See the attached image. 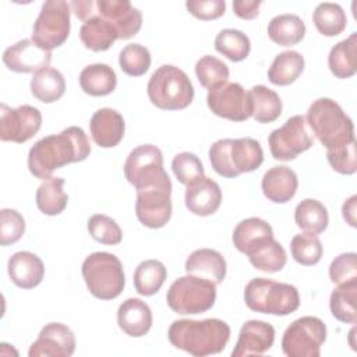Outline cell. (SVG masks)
Listing matches in <instances>:
<instances>
[{
  "mask_svg": "<svg viewBox=\"0 0 357 357\" xmlns=\"http://www.w3.org/2000/svg\"><path fill=\"white\" fill-rule=\"evenodd\" d=\"M91 153L89 139L81 127L71 126L59 134L47 135L29 149V172L40 180H49L54 170L85 160Z\"/></svg>",
  "mask_w": 357,
  "mask_h": 357,
  "instance_id": "obj_1",
  "label": "cell"
},
{
  "mask_svg": "<svg viewBox=\"0 0 357 357\" xmlns=\"http://www.w3.org/2000/svg\"><path fill=\"white\" fill-rule=\"evenodd\" d=\"M167 337L176 349L205 357L225 350L230 339V326L218 318L177 319L170 325Z\"/></svg>",
  "mask_w": 357,
  "mask_h": 357,
  "instance_id": "obj_2",
  "label": "cell"
},
{
  "mask_svg": "<svg viewBox=\"0 0 357 357\" xmlns=\"http://www.w3.org/2000/svg\"><path fill=\"white\" fill-rule=\"evenodd\" d=\"M305 121L326 151H333L356 141L351 119L339 103L329 98L314 100L308 107Z\"/></svg>",
  "mask_w": 357,
  "mask_h": 357,
  "instance_id": "obj_3",
  "label": "cell"
},
{
  "mask_svg": "<svg viewBox=\"0 0 357 357\" xmlns=\"http://www.w3.org/2000/svg\"><path fill=\"white\" fill-rule=\"evenodd\" d=\"M212 169L227 178L257 170L264 162L261 144L254 138H223L209 148Z\"/></svg>",
  "mask_w": 357,
  "mask_h": 357,
  "instance_id": "obj_4",
  "label": "cell"
},
{
  "mask_svg": "<svg viewBox=\"0 0 357 357\" xmlns=\"http://www.w3.org/2000/svg\"><path fill=\"white\" fill-rule=\"evenodd\" d=\"M244 301L255 312L283 317L298 308L300 294L293 284L255 278L245 284Z\"/></svg>",
  "mask_w": 357,
  "mask_h": 357,
  "instance_id": "obj_5",
  "label": "cell"
},
{
  "mask_svg": "<svg viewBox=\"0 0 357 357\" xmlns=\"http://www.w3.org/2000/svg\"><path fill=\"white\" fill-rule=\"evenodd\" d=\"M148 98L162 110H181L194 99V86L188 75L176 66L163 64L151 75Z\"/></svg>",
  "mask_w": 357,
  "mask_h": 357,
  "instance_id": "obj_6",
  "label": "cell"
},
{
  "mask_svg": "<svg viewBox=\"0 0 357 357\" xmlns=\"http://www.w3.org/2000/svg\"><path fill=\"white\" fill-rule=\"evenodd\" d=\"M81 271L89 293L96 298L113 300L124 289L123 265L114 254L93 252L84 259Z\"/></svg>",
  "mask_w": 357,
  "mask_h": 357,
  "instance_id": "obj_7",
  "label": "cell"
},
{
  "mask_svg": "<svg viewBox=\"0 0 357 357\" xmlns=\"http://www.w3.org/2000/svg\"><path fill=\"white\" fill-rule=\"evenodd\" d=\"M216 300V284L208 279L190 275L176 279L166 294L167 305L177 314H201L211 310Z\"/></svg>",
  "mask_w": 357,
  "mask_h": 357,
  "instance_id": "obj_8",
  "label": "cell"
},
{
  "mask_svg": "<svg viewBox=\"0 0 357 357\" xmlns=\"http://www.w3.org/2000/svg\"><path fill=\"white\" fill-rule=\"evenodd\" d=\"M135 215L149 227H163L172 218V181L165 173L158 181L137 190Z\"/></svg>",
  "mask_w": 357,
  "mask_h": 357,
  "instance_id": "obj_9",
  "label": "cell"
},
{
  "mask_svg": "<svg viewBox=\"0 0 357 357\" xmlns=\"http://www.w3.org/2000/svg\"><path fill=\"white\" fill-rule=\"evenodd\" d=\"M70 3L64 0H47L33 22L32 40L50 50L61 46L70 35Z\"/></svg>",
  "mask_w": 357,
  "mask_h": 357,
  "instance_id": "obj_10",
  "label": "cell"
},
{
  "mask_svg": "<svg viewBox=\"0 0 357 357\" xmlns=\"http://www.w3.org/2000/svg\"><path fill=\"white\" fill-rule=\"evenodd\" d=\"M326 340V326L318 317L305 315L293 321L282 337V350L289 357H319Z\"/></svg>",
  "mask_w": 357,
  "mask_h": 357,
  "instance_id": "obj_11",
  "label": "cell"
},
{
  "mask_svg": "<svg viewBox=\"0 0 357 357\" xmlns=\"http://www.w3.org/2000/svg\"><path fill=\"white\" fill-rule=\"evenodd\" d=\"M268 144L273 159L289 162L310 149L314 141L307 130L305 117L296 114L269 134Z\"/></svg>",
  "mask_w": 357,
  "mask_h": 357,
  "instance_id": "obj_12",
  "label": "cell"
},
{
  "mask_svg": "<svg viewBox=\"0 0 357 357\" xmlns=\"http://www.w3.org/2000/svg\"><path fill=\"white\" fill-rule=\"evenodd\" d=\"M165 173L162 151L152 144L134 148L124 163V176L135 190L158 181Z\"/></svg>",
  "mask_w": 357,
  "mask_h": 357,
  "instance_id": "obj_13",
  "label": "cell"
},
{
  "mask_svg": "<svg viewBox=\"0 0 357 357\" xmlns=\"http://www.w3.org/2000/svg\"><path fill=\"white\" fill-rule=\"evenodd\" d=\"M206 103L212 113L230 121H245L252 114L248 92L238 82H225L209 89Z\"/></svg>",
  "mask_w": 357,
  "mask_h": 357,
  "instance_id": "obj_14",
  "label": "cell"
},
{
  "mask_svg": "<svg viewBox=\"0 0 357 357\" xmlns=\"http://www.w3.org/2000/svg\"><path fill=\"white\" fill-rule=\"evenodd\" d=\"M42 126L40 112L31 106L22 105L15 109L0 105V139L22 144L31 139Z\"/></svg>",
  "mask_w": 357,
  "mask_h": 357,
  "instance_id": "obj_15",
  "label": "cell"
},
{
  "mask_svg": "<svg viewBox=\"0 0 357 357\" xmlns=\"http://www.w3.org/2000/svg\"><path fill=\"white\" fill-rule=\"evenodd\" d=\"M75 350L73 331L60 322L45 325L28 350L29 357H70Z\"/></svg>",
  "mask_w": 357,
  "mask_h": 357,
  "instance_id": "obj_16",
  "label": "cell"
},
{
  "mask_svg": "<svg viewBox=\"0 0 357 357\" xmlns=\"http://www.w3.org/2000/svg\"><path fill=\"white\" fill-rule=\"evenodd\" d=\"M52 52L40 47L32 39H22L8 46L3 53V63L14 73H38L49 66Z\"/></svg>",
  "mask_w": 357,
  "mask_h": 357,
  "instance_id": "obj_17",
  "label": "cell"
},
{
  "mask_svg": "<svg viewBox=\"0 0 357 357\" xmlns=\"http://www.w3.org/2000/svg\"><path fill=\"white\" fill-rule=\"evenodd\" d=\"M96 8L117 31L119 39H130L142 26V13L128 0H98Z\"/></svg>",
  "mask_w": 357,
  "mask_h": 357,
  "instance_id": "obj_18",
  "label": "cell"
},
{
  "mask_svg": "<svg viewBox=\"0 0 357 357\" xmlns=\"http://www.w3.org/2000/svg\"><path fill=\"white\" fill-rule=\"evenodd\" d=\"M275 342V328L258 319H250L243 324L236 347L231 351L233 357L259 356L268 351Z\"/></svg>",
  "mask_w": 357,
  "mask_h": 357,
  "instance_id": "obj_19",
  "label": "cell"
},
{
  "mask_svg": "<svg viewBox=\"0 0 357 357\" xmlns=\"http://www.w3.org/2000/svg\"><path fill=\"white\" fill-rule=\"evenodd\" d=\"M185 206L198 216L213 215L222 204V190L211 177L202 176L185 188Z\"/></svg>",
  "mask_w": 357,
  "mask_h": 357,
  "instance_id": "obj_20",
  "label": "cell"
},
{
  "mask_svg": "<svg viewBox=\"0 0 357 357\" xmlns=\"http://www.w3.org/2000/svg\"><path fill=\"white\" fill-rule=\"evenodd\" d=\"M89 130L96 145L100 148H113L123 139L126 124L123 116L117 110L102 107L92 114Z\"/></svg>",
  "mask_w": 357,
  "mask_h": 357,
  "instance_id": "obj_21",
  "label": "cell"
},
{
  "mask_svg": "<svg viewBox=\"0 0 357 357\" xmlns=\"http://www.w3.org/2000/svg\"><path fill=\"white\" fill-rule=\"evenodd\" d=\"M11 282L21 289L36 287L45 276V265L42 259L29 251H18L13 254L7 264Z\"/></svg>",
  "mask_w": 357,
  "mask_h": 357,
  "instance_id": "obj_22",
  "label": "cell"
},
{
  "mask_svg": "<svg viewBox=\"0 0 357 357\" xmlns=\"http://www.w3.org/2000/svg\"><path fill=\"white\" fill-rule=\"evenodd\" d=\"M119 328L131 337H141L152 326V311L149 305L139 298H127L117 310Z\"/></svg>",
  "mask_w": 357,
  "mask_h": 357,
  "instance_id": "obj_23",
  "label": "cell"
},
{
  "mask_svg": "<svg viewBox=\"0 0 357 357\" xmlns=\"http://www.w3.org/2000/svg\"><path fill=\"white\" fill-rule=\"evenodd\" d=\"M297 187V174L287 166L271 167L265 172L261 181L264 195L275 204H284L290 201L296 195Z\"/></svg>",
  "mask_w": 357,
  "mask_h": 357,
  "instance_id": "obj_24",
  "label": "cell"
},
{
  "mask_svg": "<svg viewBox=\"0 0 357 357\" xmlns=\"http://www.w3.org/2000/svg\"><path fill=\"white\" fill-rule=\"evenodd\" d=\"M226 261L223 255L212 248L192 251L185 261V272L220 284L226 278Z\"/></svg>",
  "mask_w": 357,
  "mask_h": 357,
  "instance_id": "obj_25",
  "label": "cell"
},
{
  "mask_svg": "<svg viewBox=\"0 0 357 357\" xmlns=\"http://www.w3.org/2000/svg\"><path fill=\"white\" fill-rule=\"evenodd\" d=\"M79 39L86 49L105 52L119 39V33L106 18L98 14L84 21L79 28Z\"/></svg>",
  "mask_w": 357,
  "mask_h": 357,
  "instance_id": "obj_26",
  "label": "cell"
},
{
  "mask_svg": "<svg viewBox=\"0 0 357 357\" xmlns=\"http://www.w3.org/2000/svg\"><path fill=\"white\" fill-rule=\"evenodd\" d=\"M245 255L255 269L268 273L282 271L287 262L286 250L273 237L265 238L252 247Z\"/></svg>",
  "mask_w": 357,
  "mask_h": 357,
  "instance_id": "obj_27",
  "label": "cell"
},
{
  "mask_svg": "<svg viewBox=\"0 0 357 357\" xmlns=\"http://www.w3.org/2000/svg\"><path fill=\"white\" fill-rule=\"evenodd\" d=\"M79 85L91 96H106L116 89L117 77L110 66L95 63L79 73Z\"/></svg>",
  "mask_w": 357,
  "mask_h": 357,
  "instance_id": "obj_28",
  "label": "cell"
},
{
  "mask_svg": "<svg viewBox=\"0 0 357 357\" xmlns=\"http://www.w3.org/2000/svg\"><path fill=\"white\" fill-rule=\"evenodd\" d=\"M331 73L340 79L350 78L357 73V33L353 32L344 40L336 43L328 56Z\"/></svg>",
  "mask_w": 357,
  "mask_h": 357,
  "instance_id": "obj_29",
  "label": "cell"
},
{
  "mask_svg": "<svg viewBox=\"0 0 357 357\" xmlns=\"http://www.w3.org/2000/svg\"><path fill=\"white\" fill-rule=\"evenodd\" d=\"M268 237H273V230L268 222L261 218H247L237 223L231 240L240 252L247 254L252 247Z\"/></svg>",
  "mask_w": 357,
  "mask_h": 357,
  "instance_id": "obj_30",
  "label": "cell"
},
{
  "mask_svg": "<svg viewBox=\"0 0 357 357\" xmlns=\"http://www.w3.org/2000/svg\"><path fill=\"white\" fill-rule=\"evenodd\" d=\"M304 64L305 61L301 53L296 50H284L273 59L268 70V78L273 85H290L301 75Z\"/></svg>",
  "mask_w": 357,
  "mask_h": 357,
  "instance_id": "obj_31",
  "label": "cell"
},
{
  "mask_svg": "<svg viewBox=\"0 0 357 357\" xmlns=\"http://www.w3.org/2000/svg\"><path fill=\"white\" fill-rule=\"evenodd\" d=\"M268 35L279 46H293L303 40L305 25L296 14H280L269 21Z\"/></svg>",
  "mask_w": 357,
  "mask_h": 357,
  "instance_id": "obj_32",
  "label": "cell"
},
{
  "mask_svg": "<svg viewBox=\"0 0 357 357\" xmlns=\"http://www.w3.org/2000/svg\"><path fill=\"white\" fill-rule=\"evenodd\" d=\"M66 91V81L63 74L52 67H46L33 74L31 79V92L32 95L43 102L53 103L59 100Z\"/></svg>",
  "mask_w": 357,
  "mask_h": 357,
  "instance_id": "obj_33",
  "label": "cell"
},
{
  "mask_svg": "<svg viewBox=\"0 0 357 357\" xmlns=\"http://www.w3.org/2000/svg\"><path fill=\"white\" fill-rule=\"evenodd\" d=\"M252 107V117L258 123H272L282 114L279 95L265 85H255L248 91Z\"/></svg>",
  "mask_w": 357,
  "mask_h": 357,
  "instance_id": "obj_34",
  "label": "cell"
},
{
  "mask_svg": "<svg viewBox=\"0 0 357 357\" xmlns=\"http://www.w3.org/2000/svg\"><path fill=\"white\" fill-rule=\"evenodd\" d=\"M296 225L305 233L319 234L329 223V215L322 202L314 198H305L297 204L294 211Z\"/></svg>",
  "mask_w": 357,
  "mask_h": 357,
  "instance_id": "obj_35",
  "label": "cell"
},
{
  "mask_svg": "<svg viewBox=\"0 0 357 357\" xmlns=\"http://www.w3.org/2000/svg\"><path fill=\"white\" fill-rule=\"evenodd\" d=\"M64 178L50 177L45 180L36 190V206L38 209L49 216L61 213L68 202V195L63 190Z\"/></svg>",
  "mask_w": 357,
  "mask_h": 357,
  "instance_id": "obj_36",
  "label": "cell"
},
{
  "mask_svg": "<svg viewBox=\"0 0 357 357\" xmlns=\"http://www.w3.org/2000/svg\"><path fill=\"white\" fill-rule=\"evenodd\" d=\"M357 280H351L343 284H337V287L331 293L329 308L332 315L344 324H356L357 322Z\"/></svg>",
  "mask_w": 357,
  "mask_h": 357,
  "instance_id": "obj_37",
  "label": "cell"
},
{
  "mask_svg": "<svg viewBox=\"0 0 357 357\" xmlns=\"http://www.w3.org/2000/svg\"><path fill=\"white\" fill-rule=\"evenodd\" d=\"M167 276L165 265L158 259L142 261L134 272V287L141 296H153L159 291Z\"/></svg>",
  "mask_w": 357,
  "mask_h": 357,
  "instance_id": "obj_38",
  "label": "cell"
},
{
  "mask_svg": "<svg viewBox=\"0 0 357 357\" xmlns=\"http://www.w3.org/2000/svg\"><path fill=\"white\" fill-rule=\"evenodd\" d=\"M312 22L319 33L325 36H337L347 25V17L343 8L336 3H319L312 13Z\"/></svg>",
  "mask_w": 357,
  "mask_h": 357,
  "instance_id": "obj_39",
  "label": "cell"
},
{
  "mask_svg": "<svg viewBox=\"0 0 357 357\" xmlns=\"http://www.w3.org/2000/svg\"><path fill=\"white\" fill-rule=\"evenodd\" d=\"M215 49L229 60L237 63L247 59L251 50V42L244 32L227 28L216 35Z\"/></svg>",
  "mask_w": 357,
  "mask_h": 357,
  "instance_id": "obj_40",
  "label": "cell"
},
{
  "mask_svg": "<svg viewBox=\"0 0 357 357\" xmlns=\"http://www.w3.org/2000/svg\"><path fill=\"white\" fill-rule=\"evenodd\" d=\"M290 251L291 257L296 262L304 266L315 265L322 258V243L317 237V234L311 233H300L296 234L290 241Z\"/></svg>",
  "mask_w": 357,
  "mask_h": 357,
  "instance_id": "obj_41",
  "label": "cell"
},
{
  "mask_svg": "<svg viewBox=\"0 0 357 357\" xmlns=\"http://www.w3.org/2000/svg\"><path fill=\"white\" fill-rule=\"evenodd\" d=\"M119 64L127 75L141 77L151 67V53L139 43H128L120 52Z\"/></svg>",
  "mask_w": 357,
  "mask_h": 357,
  "instance_id": "obj_42",
  "label": "cell"
},
{
  "mask_svg": "<svg viewBox=\"0 0 357 357\" xmlns=\"http://www.w3.org/2000/svg\"><path fill=\"white\" fill-rule=\"evenodd\" d=\"M195 74L202 86L212 89L227 82L229 67L220 59L206 54L197 61Z\"/></svg>",
  "mask_w": 357,
  "mask_h": 357,
  "instance_id": "obj_43",
  "label": "cell"
},
{
  "mask_svg": "<svg viewBox=\"0 0 357 357\" xmlns=\"http://www.w3.org/2000/svg\"><path fill=\"white\" fill-rule=\"evenodd\" d=\"M88 231L93 240L107 245H116L123 238V231L116 220L102 213H95L89 218Z\"/></svg>",
  "mask_w": 357,
  "mask_h": 357,
  "instance_id": "obj_44",
  "label": "cell"
},
{
  "mask_svg": "<svg viewBox=\"0 0 357 357\" xmlns=\"http://www.w3.org/2000/svg\"><path fill=\"white\" fill-rule=\"evenodd\" d=\"M172 169L177 180L188 185L204 176V166L199 158L191 152H180L172 160Z\"/></svg>",
  "mask_w": 357,
  "mask_h": 357,
  "instance_id": "obj_45",
  "label": "cell"
},
{
  "mask_svg": "<svg viewBox=\"0 0 357 357\" xmlns=\"http://www.w3.org/2000/svg\"><path fill=\"white\" fill-rule=\"evenodd\" d=\"M25 231L24 216L11 208L0 211V244L3 247L17 243Z\"/></svg>",
  "mask_w": 357,
  "mask_h": 357,
  "instance_id": "obj_46",
  "label": "cell"
},
{
  "mask_svg": "<svg viewBox=\"0 0 357 357\" xmlns=\"http://www.w3.org/2000/svg\"><path fill=\"white\" fill-rule=\"evenodd\" d=\"M329 278L335 284L357 280V254L343 252L329 265Z\"/></svg>",
  "mask_w": 357,
  "mask_h": 357,
  "instance_id": "obj_47",
  "label": "cell"
},
{
  "mask_svg": "<svg viewBox=\"0 0 357 357\" xmlns=\"http://www.w3.org/2000/svg\"><path fill=\"white\" fill-rule=\"evenodd\" d=\"M326 158L332 169L340 174H354L357 170V160H356V141L333 149L326 151Z\"/></svg>",
  "mask_w": 357,
  "mask_h": 357,
  "instance_id": "obj_48",
  "label": "cell"
},
{
  "mask_svg": "<svg viewBox=\"0 0 357 357\" xmlns=\"http://www.w3.org/2000/svg\"><path fill=\"white\" fill-rule=\"evenodd\" d=\"M185 7L190 14L204 21L216 20L226 11L225 0H188Z\"/></svg>",
  "mask_w": 357,
  "mask_h": 357,
  "instance_id": "obj_49",
  "label": "cell"
},
{
  "mask_svg": "<svg viewBox=\"0 0 357 357\" xmlns=\"http://www.w3.org/2000/svg\"><path fill=\"white\" fill-rule=\"evenodd\" d=\"M261 4V0H234L233 11L237 17L243 20H252L258 15Z\"/></svg>",
  "mask_w": 357,
  "mask_h": 357,
  "instance_id": "obj_50",
  "label": "cell"
},
{
  "mask_svg": "<svg viewBox=\"0 0 357 357\" xmlns=\"http://www.w3.org/2000/svg\"><path fill=\"white\" fill-rule=\"evenodd\" d=\"M95 3L92 0H74L70 3V7L73 10V13L77 15V18L82 20V21H86L88 18H91L92 15H95L92 11Z\"/></svg>",
  "mask_w": 357,
  "mask_h": 357,
  "instance_id": "obj_51",
  "label": "cell"
},
{
  "mask_svg": "<svg viewBox=\"0 0 357 357\" xmlns=\"http://www.w3.org/2000/svg\"><path fill=\"white\" fill-rule=\"evenodd\" d=\"M356 212H357V195H351L350 198H347V199L343 202V206H342L343 219H344L351 227H356V226H357Z\"/></svg>",
  "mask_w": 357,
  "mask_h": 357,
  "instance_id": "obj_52",
  "label": "cell"
}]
</instances>
